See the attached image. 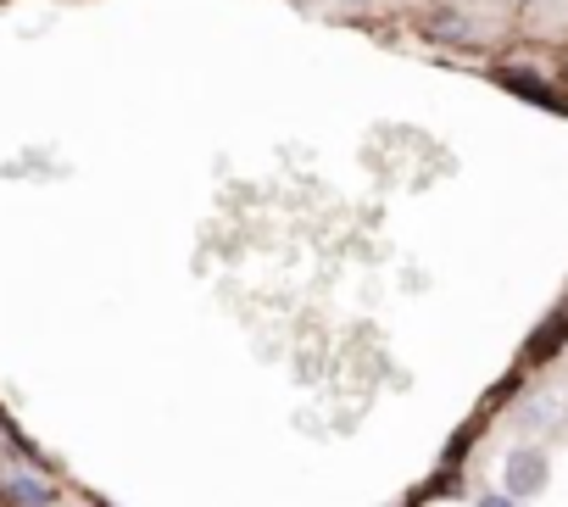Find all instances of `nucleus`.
<instances>
[{
  "label": "nucleus",
  "mask_w": 568,
  "mask_h": 507,
  "mask_svg": "<svg viewBox=\"0 0 568 507\" xmlns=\"http://www.w3.org/2000/svg\"><path fill=\"white\" fill-rule=\"evenodd\" d=\"M7 496L18 501V507H57V485L51 479H40V474H7Z\"/></svg>",
  "instance_id": "nucleus-2"
},
{
  "label": "nucleus",
  "mask_w": 568,
  "mask_h": 507,
  "mask_svg": "<svg viewBox=\"0 0 568 507\" xmlns=\"http://www.w3.org/2000/svg\"><path fill=\"white\" fill-rule=\"evenodd\" d=\"M479 507H513V496H479Z\"/></svg>",
  "instance_id": "nucleus-3"
},
{
  "label": "nucleus",
  "mask_w": 568,
  "mask_h": 507,
  "mask_svg": "<svg viewBox=\"0 0 568 507\" xmlns=\"http://www.w3.org/2000/svg\"><path fill=\"white\" fill-rule=\"evenodd\" d=\"M346 7H368V0H346Z\"/></svg>",
  "instance_id": "nucleus-4"
},
{
  "label": "nucleus",
  "mask_w": 568,
  "mask_h": 507,
  "mask_svg": "<svg viewBox=\"0 0 568 507\" xmlns=\"http://www.w3.org/2000/svg\"><path fill=\"white\" fill-rule=\"evenodd\" d=\"M551 485V457L540 446H518L507 457V496H540Z\"/></svg>",
  "instance_id": "nucleus-1"
}]
</instances>
